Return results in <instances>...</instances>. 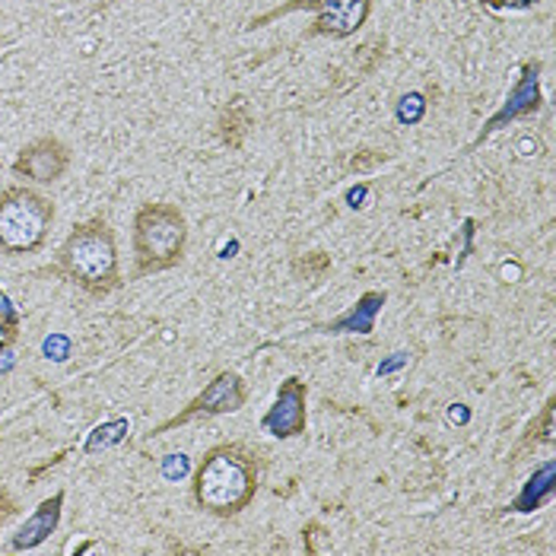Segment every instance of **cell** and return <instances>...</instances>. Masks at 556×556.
Returning <instances> with one entry per match:
<instances>
[{
    "mask_svg": "<svg viewBox=\"0 0 556 556\" xmlns=\"http://www.w3.org/2000/svg\"><path fill=\"white\" fill-rule=\"evenodd\" d=\"M321 3H325V0H283L280 7H274V10H267V13H261V16H252V20L245 23V33L261 29V26H270V23L290 16V13H315Z\"/></svg>",
    "mask_w": 556,
    "mask_h": 556,
    "instance_id": "9a60e30c",
    "label": "cell"
},
{
    "mask_svg": "<svg viewBox=\"0 0 556 556\" xmlns=\"http://www.w3.org/2000/svg\"><path fill=\"white\" fill-rule=\"evenodd\" d=\"M42 274H51L71 287H77L89 300H105L125 287L118 236L102 216H89L77 223Z\"/></svg>",
    "mask_w": 556,
    "mask_h": 556,
    "instance_id": "6da1fadb",
    "label": "cell"
},
{
    "mask_svg": "<svg viewBox=\"0 0 556 556\" xmlns=\"http://www.w3.org/2000/svg\"><path fill=\"white\" fill-rule=\"evenodd\" d=\"M245 404H249L245 379L239 372H232V369H223L178 414H172L169 420H163V424H156V427L150 429L147 439L166 435L172 429H181L188 427V424H198V420H214V417H226V414H239Z\"/></svg>",
    "mask_w": 556,
    "mask_h": 556,
    "instance_id": "5b68a950",
    "label": "cell"
},
{
    "mask_svg": "<svg viewBox=\"0 0 556 556\" xmlns=\"http://www.w3.org/2000/svg\"><path fill=\"white\" fill-rule=\"evenodd\" d=\"M130 249H134L130 280H143L178 267L188 252V219L178 211V204L169 201L140 204L130 219Z\"/></svg>",
    "mask_w": 556,
    "mask_h": 556,
    "instance_id": "3957f363",
    "label": "cell"
},
{
    "mask_svg": "<svg viewBox=\"0 0 556 556\" xmlns=\"http://www.w3.org/2000/svg\"><path fill=\"white\" fill-rule=\"evenodd\" d=\"M554 473L556 462H547L541 471L528 480L525 493L513 503V513H534V509H541L544 503H551V496H554Z\"/></svg>",
    "mask_w": 556,
    "mask_h": 556,
    "instance_id": "7c38bea8",
    "label": "cell"
},
{
    "mask_svg": "<svg viewBox=\"0 0 556 556\" xmlns=\"http://www.w3.org/2000/svg\"><path fill=\"white\" fill-rule=\"evenodd\" d=\"M427 112H429L427 96H424V92H407V96H401V99H397L394 118H397L401 125L414 128V125H420V122L427 118Z\"/></svg>",
    "mask_w": 556,
    "mask_h": 556,
    "instance_id": "2e32d148",
    "label": "cell"
},
{
    "mask_svg": "<svg viewBox=\"0 0 556 556\" xmlns=\"http://www.w3.org/2000/svg\"><path fill=\"white\" fill-rule=\"evenodd\" d=\"M54 216V201L36 185H7L0 191V255L16 257L42 252Z\"/></svg>",
    "mask_w": 556,
    "mask_h": 556,
    "instance_id": "277c9868",
    "label": "cell"
},
{
    "mask_svg": "<svg viewBox=\"0 0 556 556\" xmlns=\"http://www.w3.org/2000/svg\"><path fill=\"white\" fill-rule=\"evenodd\" d=\"M541 105H544V92H541V61H525L521 64V74H518V80H515L513 92L506 96V102H503V109L483 125V130L477 134V140L471 143L473 147H480L490 134H496V130L509 128L513 122L518 118H531V115H538L541 112Z\"/></svg>",
    "mask_w": 556,
    "mask_h": 556,
    "instance_id": "ba28073f",
    "label": "cell"
},
{
    "mask_svg": "<svg viewBox=\"0 0 556 556\" xmlns=\"http://www.w3.org/2000/svg\"><path fill=\"white\" fill-rule=\"evenodd\" d=\"M128 435H130L128 417H112V420H105V424H99V427L89 429V435H86V442H84V455H99V452H105V448H115V445H122Z\"/></svg>",
    "mask_w": 556,
    "mask_h": 556,
    "instance_id": "4fadbf2b",
    "label": "cell"
},
{
    "mask_svg": "<svg viewBox=\"0 0 556 556\" xmlns=\"http://www.w3.org/2000/svg\"><path fill=\"white\" fill-rule=\"evenodd\" d=\"M64 500H67V493L64 490H58V493H51L48 500H42L33 513L26 515V521L10 534V541H7V551L10 554H26V551H39L45 541L58 531V525H61V515H64Z\"/></svg>",
    "mask_w": 556,
    "mask_h": 556,
    "instance_id": "30bf717a",
    "label": "cell"
},
{
    "mask_svg": "<svg viewBox=\"0 0 556 556\" xmlns=\"http://www.w3.org/2000/svg\"><path fill=\"white\" fill-rule=\"evenodd\" d=\"M20 338V321L10 308H0V356L10 353V346Z\"/></svg>",
    "mask_w": 556,
    "mask_h": 556,
    "instance_id": "e0dca14e",
    "label": "cell"
},
{
    "mask_svg": "<svg viewBox=\"0 0 556 556\" xmlns=\"http://www.w3.org/2000/svg\"><path fill=\"white\" fill-rule=\"evenodd\" d=\"M261 490V455L245 442L211 445L191 471V500L214 518H236L255 503Z\"/></svg>",
    "mask_w": 556,
    "mask_h": 556,
    "instance_id": "7a4b0ae2",
    "label": "cell"
},
{
    "mask_svg": "<svg viewBox=\"0 0 556 556\" xmlns=\"http://www.w3.org/2000/svg\"><path fill=\"white\" fill-rule=\"evenodd\" d=\"M112 3H122V0H99V3H96V7H92V10H96V13H99V10H105V7H112Z\"/></svg>",
    "mask_w": 556,
    "mask_h": 556,
    "instance_id": "ac0fdd59",
    "label": "cell"
},
{
    "mask_svg": "<svg viewBox=\"0 0 556 556\" xmlns=\"http://www.w3.org/2000/svg\"><path fill=\"white\" fill-rule=\"evenodd\" d=\"M261 432L274 439H302L308 432V386L300 376L280 382L274 404L261 417Z\"/></svg>",
    "mask_w": 556,
    "mask_h": 556,
    "instance_id": "52a82bcc",
    "label": "cell"
},
{
    "mask_svg": "<svg viewBox=\"0 0 556 556\" xmlns=\"http://www.w3.org/2000/svg\"><path fill=\"white\" fill-rule=\"evenodd\" d=\"M372 16V0H325L302 39H350Z\"/></svg>",
    "mask_w": 556,
    "mask_h": 556,
    "instance_id": "9c48e42d",
    "label": "cell"
},
{
    "mask_svg": "<svg viewBox=\"0 0 556 556\" xmlns=\"http://www.w3.org/2000/svg\"><path fill=\"white\" fill-rule=\"evenodd\" d=\"M386 302L388 296L382 290H369V293L359 296V302L353 308H346L334 321L321 325V331L325 334H372L376 331V318H379Z\"/></svg>",
    "mask_w": 556,
    "mask_h": 556,
    "instance_id": "8fae6325",
    "label": "cell"
},
{
    "mask_svg": "<svg viewBox=\"0 0 556 556\" xmlns=\"http://www.w3.org/2000/svg\"><path fill=\"white\" fill-rule=\"evenodd\" d=\"M554 407H556V401L551 397V401L544 404V410H541V414H538V417H534V420L528 424V432H525V435H521V442L515 445L513 462L518 458V455H521V452H525V448H538V445H554V439H556V435H554V432H556Z\"/></svg>",
    "mask_w": 556,
    "mask_h": 556,
    "instance_id": "5bb4252c",
    "label": "cell"
},
{
    "mask_svg": "<svg viewBox=\"0 0 556 556\" xmlns=\"http://www.w3.org/2000/svg\"><path fill=\"white\" fill-rule=\"evenodd\" d=\"M71 163H74V150L61 137L42 134L16 153L10 172L23 178L26 185H54L71 172Z\"/></svg>",
    "mask_w": 556,
    "mask_h": 556,
    "instance_id": "8992f818",
    "label": "cell"
}]
</instances>
